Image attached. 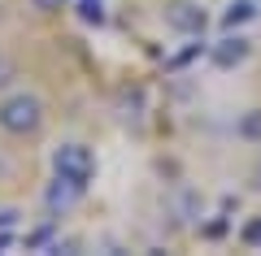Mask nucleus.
Wrapping results in <instances>:
<instances>
[{
  "label": "nucleus",
  "mask_w": 261,
  "mask_h": 256,
  "mask_svg": "<svg viewBox=\"0 0 261 256\" xmlns=\"http://www.w3.org/2000/svg\"><path fill=\"white\" fill-rule=\"evenodd\" d=\"M39 122H44V104L27 92L9 96V100L0 104V126L9 130V135H31V130H39Z\"/></svg>",
  "instance_id": "f257e3e1"
},
{
  "label": "nucleus",
  "mask_w": 261,
  "mask_h": 256,
  "mask_svg": "<svg viewBox=\"0 0 261 256\" xmlns=\"http://www.w3.org/2000/svg\"><path fill=\"white\" fill-rule=\"evenodd\" d=\"M53 169H57V178H70L74 187H87L96 174V161L83 144H61L53 152Z\"/></svg>",
  "instance_id": "f03ea898"
},
{
  "label": "nucleus",
  "mask_w": 261,
  "mask_h": 256,
  "mask_svg": "<svg viewBox=\"0 0 261 256\" xmlns=\"http://www.w3.org/2000/svg\"><path fill=\"white\" fill-rule=\"evenodd\" d=\"M205 22H209L205 9L192 5V0H170V5H166V26H174L178 35H200Z\"/></svg>",
  "instance_id": "7ed1b4c3"
},
{
  "label": "nucleus",
  "mask_w": 261,
  "mask_h": 256,
  "mask_svg": "<svg viewBox=\"0 0 261 256\" xmlns=\"http://www.w3.org/2000/svg\"><path fill=\"white\" fill-rule=\"evenodd\" d=\"M248 48H252V44H248L244 35L222 39V44H214V65H218V70H235V65L248 56Z\"/></svg>",
  "instance_id": "20e7f679"
},
{
  "label": "nucleus",
  "mask_w": 261,
  "mask_h": 256,
  "mask_svg": "<svg viewBox=\"0 0 261 256\" xmlns=\"http://www.w3.org/2000/svg\"><path fill=\"white\" fill-rule=\"evenodd\" d=\"M79 195H83V187H74L70 178H57V183L48 187V195H44V200H48V209H53V213H61V209H70V204H74Z\"/></svg>",
  "instance_id": "39448f33"
},
{
  "label": "nucleus",
  "mask_w": 261,
  "mask_h": 256,
  "mask_svg": "<svg viewBox=\"0 0 261 256\" xmlns=\"http://www.w3.org/2000/svg\"><path fill=\"white\" fill-rule=\"evenodd\" d=\"M252 18H257V5H252V0H231L226 13H222V26L235 31V26H244V22H252Z\"/></svg>",
  "instance_id": "423d86ee"
},
{
  "label": "nucleus",
  "mask_w": 261,
  "mask_h": 256,
  "mask_svg": "<svg viewBox=\"0 0 261 256\" xmlns=\"http://www.w3.org/2000/svg\"><path fill=\"white\" fill-rule=\"evenodd\" d=\"M79 18L92 22V26H100V22H105V5H100V0H79Z\"/></svg>",
  "instance_id": "0eeeda50"
},
{
  "label": "nucleus",
  "mask_w": 261,
  "mask_h": 256,
  "mask_svg": "<svg viewBox=\"0 0 261 256\" xmlns=\"http://www.w3.org/2000/svg\"><path fill=\"white\" fill-rule=\"evenodd\" d=\"M240 135H244V139H261V109L244 113V122H240Z\"/></svg>",
  "instance_id": "6e6552de"
},
{
  "label": "nucleus",
  "mask_w": 261,
  "mask_h": 256,
  "mask_svg": "<svg viewBox=\"0 0 261 256\" xmlns=\"http://www.w3.org/2000/svg\"><path fill=\"white\" fill-rule=\"evenodd\" d=\"M244 243H261V217L244 226Z\"/></svg>",
  "instance_id": "1a4fd4ad"
},
{
  "label": "nucleus",
  "mask_w": 261,
  "mask_h": 256,
  "mask_svg": "<svg viewBox=\"0 0 261 256\" xmlns=\"http://www.w3.org/2000/svg\"><path fill=\"white\" fill-rule=\"evenodd\" d=\"M31 5H35V9H44V13H53V9H61L65 0H31Z\"/></svg>",
  "instance_id": "9d476101"
},
{
  "label": "nucleus",
  "mask_w": 261,
  "mask_h": 256,
  "mask_svg": "<svg viewBox=\"0 0 261 256\" xmlns=\"http://www.w3.org/2000/svg\"><path fill=\"white\" fill-rule=\"evenodd\" d=\"M9 78H13V61H5V56H0V87H5Z\"/></svg>",
  "instance_id": "9b49d317"
},
{
  "label": "nucleus",
  "mask_w": 261,
  "mask_h": 256,
  "mask_svg": "<svg viewBox=\"0 0 261 256\" xmlns=\"http://www.w3.org/2000/svg\"><path fill=\"white\" fill-rule=\"evenodd\" d=\"M13 221H18V213H0V230H5V226H13Z\"/></svg>",
  "instance_id": "f8f14e48"
}]
</instances>
